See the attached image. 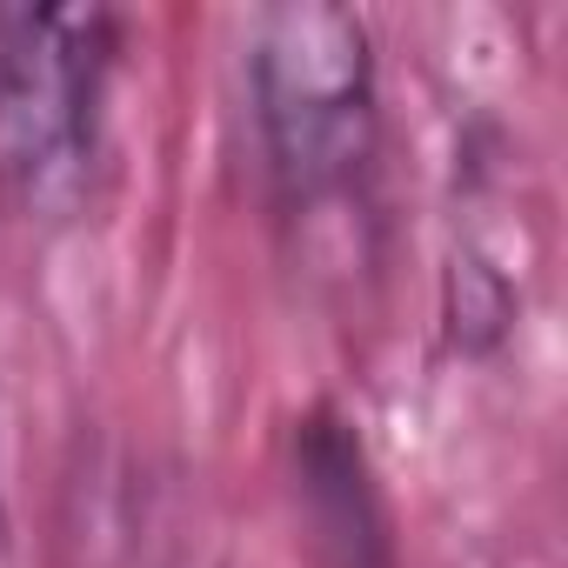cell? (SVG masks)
Listing matches in <instances>:
<instances>
[{"mask_svg": "<svg viewBox=\"0 0 568 568\" xmlns=\"http://www.w3.org/2000/svg\"><path fill=\"white\" fill-rule=\"evenodd\" d=\"M114 21L101 8H0V174L28 214H68L94 174Z\"/></svg>", "mask_w": 568, "mask_h": 568, "instance_id": "cell-2", "label": "cell"}, {"mask_svg": "<svg viewBox=\"0 0 568 568\" xmlns=\"http://www.w3.org/2000/svg\"><path fill=\"white\" fill-rule=\"evenodd\" d=\"M267 168L295 207L335 201L375 154V48L348 8H267L247 48Z\"/></svg>", "mask_w": 568, "mask_h": 568, "instance_id": "cell-1", "label": "cell"}]
</instances>
